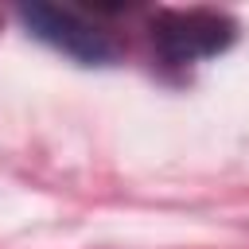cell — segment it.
I'll use <instances>...</instances> for the list:
<instances>
[{
    "label": "cell",
    "mask_w": 249,
    "mask_h": 249,
    "mask_svg": "<svg viewBox=\"0 0 249 249\" xmlns=\"http://www.w3.org/2000/svg\"><path fill=\"white\" fill-rule=\"evenodd\" d=\"M148 39H152V58L163 70H183L222 54L237 39V23L226 12H210V8H187V12L163 8L152 16Z\"/></svg>",
    "instance_id": "7a4b0ae2"
},
{
    "label": "cell",
    "mask_w": 249,
    "mask_h": 249,
    "mask_svg": "<svg viewBox=\"0 0 249 249\" xmlns=\"http://www.w3.org/2000/svg\"><path fill=\"white\" fill-rule=\"evenodd\" d=\"M113 8L101 12H86V8H54V4H27L19 8L23 27L47 43L51 51L82 62V66H109L121 54V43L113 39V31L105 27V16Z\"/></svg>",
    "instance_id": "6da1fadb"
}]
</instances>
